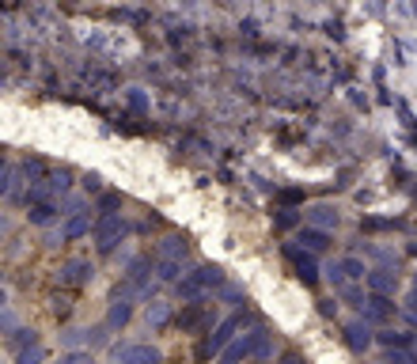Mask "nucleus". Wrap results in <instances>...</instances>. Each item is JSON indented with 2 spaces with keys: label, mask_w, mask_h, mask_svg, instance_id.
<instances>
[{
  "label": "nucleus",
  "mask_w": 417,
  "mask_h": 364,
  "mask_svg": "<svg viewBox=\"0 0 417 364\" xmlns=\"http://www.w3.org/2000/svg\"><path fill=\"white\" fill-rule=\"evenodd\" d=\"M8 349L16 353V364H42L46 360V349H42L35 330H16V334L8 338Z\"/></svg>",
  "instance_id": "4"
},
{
  "label": "nucleus",
  "mask_w": 417,
  "mask_h": 364,
  "mask_svg": "<svg viewBox=\"0 0 417 364\" xmlns=\"http://www.w3.org/2000/svg\"><path fill=\"white\" fill-rule=\"evenodd\" d=\"M167 323H171V304L152 300V304H148V326L160 330V326H167Z\"/></svg>",
  "instance_id": "18"
},
{
  "label": "nucleus",
  "mask_w": 417,
  "mask_h": 364,
  "mask_svg": "<svg viewBox=\"0 0 417 364\" xmlns=\"http://www.w3.org/2000/svg\"><path fill=\"white\" fill-rule=\"evenodd\" d=\"M360 319H365V323H387V319H394V304H391V296H376V292H368V296H365V304H360Z\"/></svg>",
  "instance_id": "7"
},
{
  "label": "nucleus",
  "mask_w": 417,
  "mask_h": 364,
  "mask_svg": "<svg viewBox=\"0 0 417 364\" xmlns=\"http://www.w3.org/2000/svg\"><path fill=\"white\" fill-rule=\"evenodd\" d=\"M160 349L156 346H126L118 349V364H160Z\"/></svg>",
  "instance_id": "10"
},
{
  "label": "nucleus",
  "mask_w": 417,
  "mask_h": 364,
  "mask_svg": "<svg viewBox=\"0 0 417 364\" xmlns=\"http://www.w3.org/2000/svg\"><path fill=\"white\" fill-rule=\"evenodd\" d=\"M126 236H129V224H126L122 213H111V216H99L95 220V247H99V255H114L118 243H122Z\"/></svg>",
  "instance_id": "2"
},
{
  "label": "nucleus",
  "mask_w": 417,
  "mask_h": 364,
  "mask_svg": "<svg viewBox=\"0 0 417 364\" xmlns=\"http://www.w3.org/2000/svg\"><path fill=\"white\" fill-rule=\"evenodd\" d=\"M406 311L417 315V289H410V296H406Z\"/></svg>",
  "instance_id": "27"
},
{
  "label": "nucleus",
  "mask_w": 417,
  "mask_h": 364,
  "mask_svg": "<svg viewBox=\"0 0 417 364\" xmlns=\"http://www.w3.org/2000/svg\"><path fill=\"white\" fill-rule=\"evenodd\" d=\"M304 216H307V224H311V228H319V231H330V228H338V220H342L334 205H311Z\"/></svg>",
  "instance_id": "12"
},
{
  "label": "nucleus",
  "mask_w": 417,
  "mask_h": 364,
  "mask_svg": "<svg viewBox=\"0 0 417 364\" xmlns=\"http://www.w3.org/2000/svg\"><path fill=\"white\" fill-rule=\"evenodd\" d=\"M247 357H250V353H247V346H243V338H239L232 349H224L221 357H216V364H243Z\"/></svg>",
  "instance_id": "20"
},
{
  "label": "nucleus",
  "mask_w": 417,
  "mask_h": 364,
  "mask_svg": "<svg viewBox=\"0 0 417 364\" xmlns=\"http://www.w3.org/2000/svg\"><path fill=\"white\" fill-rule=\"evenodd\" d=\"M87 338H91V330H69V334H65V346H69V349L76 353V349H80Z\"/></svg>",
  "instance_id": "23"
},
{
  "label": "nucleus",
  "mask_w": 417,
  "mask_h": 364,
  "mask_svg": "<svg viewBox=\"0 0 417 364\" xmlns=\"http://www.w3.org/2000/svg\"><path fill=\"white\" fill-rule=\"evenodd\" d=\"M129 319H133V304L118 296V300L111 304V311H106V326H111V330H122V326L129 323Z\"/></svg>",
  "instance_id": "15"
},
{
  "label": "nucleus",
  "mask_w": 417,
  "mask_h": 364,
  "mask_svg": "<svg viewBox=\"0 0 417 364\" xmlns=\"http://www.w3.org/2000/svg\"><path fill=\"white\" fill-rule=\"evenodd\" d=\"M413 289H417V277H413Z\"/></svg>",
  "instance_id": "29"
},
{
  "label": "nucleus",
  "mask_w": 417,
  "mask_h": 364,
  "mask_svg": "<svg viewBox=\"0 0 417 364\" xmlns=\"http://www.w3.org/2000/svg\"><path fill=\"white\" fill-rule=\"evenodd\" d=\"M284 258L292 262V270H296V277H300L304 285H315L319 281V262H315V255L311 250H304V247H284Z\"/></svg>",
  "instance_id": "6"
},
{
  "label": "nucleus",
  "mask_w": 417,
  "mask_h": 364,
  "mask_svg": "<svg viewBox=\"0 0 417 364\" xmlns=\"http://www.w3.org/2000/svg\"><path fill=\"white\" fill-rule=\"evenodd\" d=\"M281 364H307V360H304L296 349H289V353H284V357H281Z\"/></svg>",
  "instance_id": "26"
},
{
  "label": "nucleus",
  "mask_w": 417,
  "mask_h": 364,
  "mask_svg": "<svg viewBox=\"0 0 417 364\" xmlns=\"http://www.w3.org/2000/svg\"><path fill=\"white\" fill-rule=\"evenodd\" d=\"M186 250H190V247H186V239L167 236V239H163V247H160V258H163V262H182Z\"/></svg>",
  "instance_id": "17"
},
{
  "label": "nucleus",
  "mask_w": 417,
  "mask_h": 364,
  "mask_svg": "<svg viewBox=\"0 0 417 364\" xmlns=\"http://www.w3.org/2000/svg\"><path fill=\"white\" fill-rule=\"evenodd\" d=\"M30 224H50V220L53 216H57V209H53V205H30Z\"/></svg>",
  "instance_id": "22"
},
{
  "label": "nucleus",
  "mask_w": 417,
  "mask_h": 364,
  "mask_svg": "<svg viewBox=\"0 0 417 364\" xmlns=\"http://www.w3.org/2000/svg\"><path fill=\"white\" fill-rule=\"evenodd\" d=\"M156 270H160V281H174V285H179V281L186 277V273H182V262H163V258H160Z\"/></svg>",
  "instance_id": "21"
},
{
  "label": "nucleus",
  "mask_w": 417,
  "mask_h": 364,
  "mask_svg": "<svg viewBox=\"0 0 417 364\" xmlns=\"http://www.w3.org/2000/svg\"><path fill=\"white\" fill-rule=\"evenodd\" d=\"M91 281V266L87 262H65L61 266V285H72V289H80V285Z\"/></svg>",
  "instance_id": "14"
},
{
  "label": "nucleus",
  "mask_w": 417,
  "mask_h": 364,
  "mask_svg": "<svg viewBox=\"0 0 417 364\" xmlns=\"http://www.w3.org/2000/svg\"><path fill=\"white\" fill-rule=\"evenodd\" d=\"M368 292H376V296H391L394 292V285H399V273H394L391 266H379V270H368Z\"/></svg>",
  "instance_id": "9"
},
{
  "label": "nucleus",
  "mask_w": 417,
  "mask_h": 364,
  "mask_svg": "<svg viewBox=\"0 0 417 364\" xmlns=\"http://www.w3.org/2000/svg\"><path fill=\"white\" fill-rule=\"evenodd\" d=\"M239 326H243V315H228V319H221V323H216V330L201 341V349H197V353H201V357H221L224 349H232L235 341H239V338H235Z\"/></svg>",
  "instance_id": "3"
},
{
  "label": "nucleus",
  "mask_w": 417,
  "mask_h": 364,
  "mask_svg": "<svg viewBox=\"0 0 417 364\" xmlns=\"http://www.w3.org/2000/svg\"><path fill=\"white\" fill-rule=\"evenodd\" d=\"M300 243H304V250H311V255H326V250H330V231L300 228Z\"/></svg>",
  "instance_id": "13"
},
{
  "label": "nucleus",
  "mask_w": 417,
  "mask_h": 364,
  "mask_svg": "<svg viewBox=\"0 0 417 364\" xmlns=\"http://www.w3.org/2000/svg\"><path fill=\"white\" fill-rule=\"evenodd\" d=\"M255 364H262V360H255Z\"/></svg>",
  "instance_id": "30"
},
{
  "label": "nucleus",
  "mask_w": 417,
  "mask_h": 364,
  "mask_svg": "<svg viewBox=\"0 0 417 364\" xmlns=\"http://www.w3.org/2000/svg\"><path fill=\"white\" fill-rule=\"evenodd\" d=\"M61 364H91V353H84V349H76V353H65Z\"/></svg>",
  "instance_id": "24"
},
{
  "label": "nucleus",
  "mask_w": 417,
  "mask_h": 364,
  "mask_svg": "<svg viewBox=\"0 0 417 364\" xmlns=\"http://www.w3.org/2000/svg\"><path fill=\"white\" fill-rule=\"evenodd\" d=\"M372 341H376V334H372L368 323H349V326H345V346L353 349V353L372 349Z\"/></svg>",
  "instance_id": "11"
},
{
  "label": "nucleus",
  "mask_w": 417,
  "mask_h": 364,
  "mask_svg": "<svg viewBox=\"0 0 417 364\" xmlns=\"http://www.w3.org/2000/svg\"><path fill=\"white\" fill-rule=\"evenodd\" d=\"M118 205H122V197H118V194H106L103 202H99V209H103V216H111V209H118Z\"/></svg>",
  "instance_id": "25"
},
{
  "label": "nucleus",
  "mask_w": 417,
  "mask_h": 364,
  "mask_svg": "<svg viewBox=\"0 0 417 364\" xmlns=\"http://www.w3.org/2000/svg\"><path fill=\"white\" fill-rule=\"evenodd\" d=\"M243 346H247V353L255 360H266L269 353H273V334H269L266 326H255L250 334H243Z\"/></svg>",
  "instance_id": "8"
},
{
  "label": "nucleus",
  "mask_w": 417,
  "mask_h": 364,
  "mask_svg": "<svg viewBox=\"0 0 417 364\" xmlns=\"http://www.w3.org/2000/svg\"><path fill=\"white\" fill-rule=\"evenodd\" d=\"M387 364H410V357H399V353H394V357H387Z\"/></svg>",
  "instance_id": "28"
},
{
  "label": "nucleus",
  "mask_w": 417,
  "mask_h": 364,
  "mask_svg": "<svg viewBox=\"0 0 417 364\" xmlns=\"http://www.w3.org/2000/svg\"><path fill=\"white\" fill-rule=\"evenodd\" d=\"M213 319H216V311L208 307L205 300H197V304H182V311H179V330H186V334H205L208 326H213Z\"/></svg>",
  "instance_id": "5"
},
{
  "label": "nucleus",
  "mask_w": 417,
  "mask_h": 364,
  "mask_svg": "<svg viewBox=\"0 0 417 364\" xmlns=\"http://www.w3.org/2000/svg\"><path fill=\"white\" fill-rule=\"evenodd\" d=\"M379 346H387V349H410L413 346V338L410 334H394V330H383V334H376Z\"/></svg>",
  "instance_id": "19"
},
{
  "label": "nucleus",
  "mask_w": 417,
  "mask_h": 364,
  "mask_svg": "<svg viewBox=\"0 0 417 364\" xmlns=\"http://www.w3.org/2000/svg\"><path fill=\"white\" fill-rule=\"evenodd\" d=\"M87 228H91V213H72V216L61 224V236H65V239H80Z\"/></svg>",
  "instance_id": "16"
},
{
  "label": "nucleus",
  "mask_w": 417,
  "mask_h": 364,
  "mask_svg": "<svg viewBox=\"0 0 417 364\" xmlns=\"http://www.w3.org/2000/svg\"><path fill=\"white\" fill-rule=\"evenodd\" d=\"M216 285H224V273L216 266H194L174 289H179L182 304H197V300H205V292L216 289Z\"/></svg>",
  "instance_id": "1"
}]
</instances>
